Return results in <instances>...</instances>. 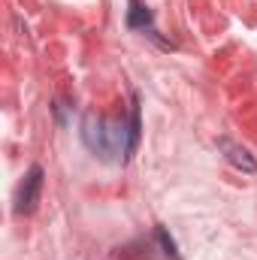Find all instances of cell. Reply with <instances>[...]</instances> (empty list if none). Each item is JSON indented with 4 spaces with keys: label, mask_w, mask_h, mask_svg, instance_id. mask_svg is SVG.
<instances>
[{
    "label": "cell",
    "mask_w": 257,
    "mask_h": 260,
    "mask_svg": "<svg viewBox=\"0 0 257 260\" xmlns=\"http://www.w3.org/2000/svg\"><path fill=\"white\" fill-rule=\"evenodd\" d=\"M157 242H160V248H164V254H167V257L182 260L179 248H176V242H173V236H167V230H164V227H157Z\"/></svg>",
    "instance_id": "6"
},
{
    "label": "cell",
    "mask_w": 257,
    "mask_h": 260,
    "mask_svg": "<svg viewBox=\"0 0 257 260\" xmlns=\"http://www.w3.org/2000/svg\"><path fill=\"white\" fill-rule=\"evenodd\" d=\"M82 142L103 160H127L130 127L127 121H115L97 112H88L82 121Z\"/></svg>",
    "instance_id": "1"
},
{
    "label": "cell",
    "mask_w": 257,
    "mask_h": 260,
    "mask_svg": "<svg viewBox=\"0 0 257 260\" xmlns=\"http://www.w3.org/2000/svg\"><path fill=\"white\" fill-rule=\"evenodd\" d=\"M127 27H133V30H145L148 37H157L151 12H148V6H142L139 0H130V9H127Z\"/></svg>",
    "instance_id": "4"
},
{
    "label": "cell",
    "mask_w": 257,
    "mask_h": 260,
    "mask_svg": "<svg viewBox=\"0 0 257 260\" xmlns=\"http://www.w3.org/2000/svg\"><path fill=\"white\" fill-rule=\"evenodd\" d=\"M127 127H130V142H127V160L136 154V148H139V97L133 94V106H130V118H127Z\"/></svg>",
    "instance_id": "5"
},
{
    "label": "cell",
    "mask_w": 257,
    "mask_h": 260,
    "mask_svg": "<svg viewBox=\"0 0 257 260\" xmlns=\"http://www.w3.org/2000/svg\"><path fill=\"white\" fill-rule=\"evenodd\" d=\"M218 151L236 167V170H242V173H251L254 176L257 173V160H254V154L245 148V145H239V142H233V139H227V136H221L218 139Z\"/></svg>",
    "instance_id": "3"
},
{
    "label": "cell",
    "mask_w": 257,
    "mask_h": 260,
    "mask_svg": "<svg viewBox=\"0 0 257 260\" xmlns=\"http://www.w3.org/2000/svg\"><path fill=\"white\" fill-rule=\"evenodd\" d=\"M43 167H30L27 170V176H24V182L18 185V194H15V212L18 215H30L34 209H37V203H40V194H43Z\"/></svg>",
    "instance_id": "2"
}]
</instances>
